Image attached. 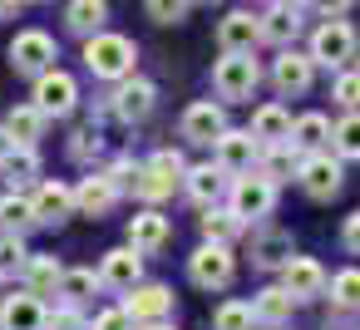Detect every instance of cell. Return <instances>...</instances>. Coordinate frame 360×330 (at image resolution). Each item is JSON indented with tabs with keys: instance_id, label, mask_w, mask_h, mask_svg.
Returning a JSON list of instances; mask_svg holds the SVG:
<instances>
[{
	"instance_id": "1",
	"label": "cell",
	"mask_w": 360,
	"mask_h": 330,
	"mask_svg": "<svg viewBox=\"0 0 360 330\" xmlns=\"http://www.w3.org/2000/svg\"><path fill=\"white\" fill-rule=\"evenodd\" d=\"M134 60H139V50H134V40H124V35L99 30V35L84 40V65H89L94 79H129V74H134Z\"/></svg>"
},
{
	"instance_id": "2",
	"label": "cell",
	"mask_w": 360,
	"mask_h": 330,
	"mask_svg": "<svg viewBox=\"0 0 360 330\" xmlns=\"http://www.w3.org/2000/svg\"><path fill=\"white\" fill-rule=\"evenodd\" d=\"M257 79H262V65L252 60V50H222V60L212 65V89L227 104L252 99L257 94Z\"/></svg>"
},
{
	"instance_id": "3",
	"label": "cell",
	"mask_w": 360,
	"mask_h": 330,
	"mask_svg": "<svg viewBox=\"0 0 360 330\" xmlns=\"http://www.w3.org/2000/svg\"><path fill=\"white\" fill-rule=\"evenodd\" d=\"M188 276H193V286H202V291H222V286H232L237 261H232L227 242H202V246L188 256Z\"/></svg>"
},
{
	"instance_id": "4",
	"label": "cell",
	"mask_w": 360,
	"mask_h": 330,
	"mask_svg": "<svg viewBox=\"0 0 360 330\" xmlns=\"http://www.w3.org/2000/svg\"><path fill=\"white\" fill-rule=\"evenodd\" d=\"M183 173H188L183 153L163 148V153H153V158L139 168V183H134V192H139V197H148V202H158V197H168V192L183 183Z\"/></svg>"
},
{
	"instance_id": "5",
	"label": "cell",
	"mask_w": 360,
	"mask_h": 330,
	"mask_svg": "<svg viewBox=\"0 0 360 330\" xmlns=\"http://www.w3.org/2000/svg\"><path fill=\"white\" fill-rule=\"evenodd\" d=\"M11 70L40 79L45 70H55V40H50L45 30H20V35L11 40Z\"/></svg>"
},
{
	"instance_id": "6",
	"label": "cell",
	"mask_w": 360,
	"mask_h": 330,
	"mask_svg": "<svg viewBox=\"0 0 360 330\" xmlns=\"http://www.w3.org/2000/svg\"><path fill=\"white\" fill-rule=\"evenodd\" d=\"M355 55V30L345 20H326L316 35H311V60L326 65V70H345Z\"/></svg>"
},
{
	"instance_id": "7",
	"label": "cell",
	"mask_w": 360,
	"mask_h": 330,
	"mask_svg": "<svg viewBox=\"0 0 360 330\" xmlns=\"http://www.w3.org/2000/svg\"><path fill=\"white\" fill-rule=\"evenodd\" d=\"M75 104H79V84H75L65 70H45V74L35 79V109H40L45 119H65Z\"/></svg>"
},
{
	"instance_id": "8",
	"label": "cell",
	"mask_w": 360,
	"mask_h": 330,
	"mask_svg": "<svg viewBox=\"0 0 360 330\" xmlns=\"http://www.w3.org/2000/svg\"><path fill=\"white\" fill-rule=\"evenodd\" d=\"M227 197H232V212H237L242 222H257V217H271V207H276V183H266V178H237V183L227 187Z\"/></svg>"
},
{
	"instance_id": "9",
	"label": "cell",
	"mask_w": 360,
	"mask_h": 330,
	"mask_svg": "<svg viewBox=\"0 0 360 330\" xmlns=\"http://www.w3.org/2000/svg\"><path fill=\"white\" fill-rule=\"evenodd\" d=\"M296 178H301V187H306L311 197L326 202V197L340 192V178H345V173H340V163H335L330 153H306V158L296 163Z\"/></svg>"
},
{
	"instance_id": "10",
	"label": "cell",
	"mask_w": 360,
	"mask_h": 330,
	"mask_svg": "<svg viewBox=\"0 0 360 330\" xmlns=\"http://www.w3.org/2000/svg\"><path fill=\"white\" fill-rule=\"evenodd\" d=\"M153 104H158V89L148 84V79H119V89H114V114L124 119V124H143L148 114H153Z\"/></svg>"
},
{
	"instance_id": "11",
	"label": "cell",
	"mask_w": 360,
	"mask_h": 330,
	"mask_svg": "<svg viewBox=\"0 0 360 330\" xmlns=\"http://www.w3.org/2000/svg\"><path fill=\"white\" fill-rule=\"evenodd\" d=\"M139 271H143V251L114 246V251H104V261H99V286L129 291V286H139Z\"/></svg>"
},
{
	"instance_id": "12",
	"label": "cell",
	"mask_w": 360,
	"mask_h": 330,
	"mask_svg": "<svg viewBox=\"0 0 360 330\" xmlns=\"http://www.w3.org/2000/svg\"><path fill=\"white\" fill-rule=\"evenodd\" d=\"M124 310L134 315V325H143V320H163V315L173 310V291L158 286V281H139V286H129Z\"/></svg>"
},
{
	"instance_id": "13",
	"label": "cell",
	"mask_w": 360,
	"mask_h": 330,
	"mask_svg": "<svg viewBox=\"0 0 360 330\" xmlns=\"http://www.w3.org/2000/svg\"><path fill=\"white\" fill-rule=\"evenodd\" d=\"M311 74H316V60L311 55H296V50H281L276 65H271V84L281 94H306L311 89Z\"/></svg>"
},
{
	"instance_id": "14",
	"label": "cell",
	"mask_w": 360,
	"mask_h": 330,
	"mask_svg": "<svg viewBox=\"0 0 360 330\" xmlns=\"http://www.w3.org/2000/svg\"><path fill=\"white\" fill-rule=\"evenodd\" d=\"M222 128H227V114H222V104H212V99H202V104H193V109L183 114V138H188V143H217Z\"/></svg>"
},
{
	"instance_id": "15",
	"label": "cell",
	"mask_w": 360,
	"mask_h": 330,
	"mask_svg": "<svg viewBox=\"0 0 360 330\" xmlns=\"http://www.w3.org/2000/svg\"><path fill=\"white\" fill-rule=\"evenodd\" d=\"M212 148H217V163H222L227 173H252V163H257V153H262V143L252 138V128H247V133L222 128V138H217Z\"/></svg>"
},
{
	"instance_id": "16",
	"label": "cell",
	"mask_w": 360,
	"mask_h": 330,
	"mask_svg": "<svg viewBox=\"0 0 360 330\" xmlns=\"http://www.w3.org/2000/svg\"><path fill=\"white\" fill-rule=\"evenodd\" d=\"M227 178H232V173H227L222 163H202V168H188V173H183V187H188V197H193L198 207H212V202L232 187Z\"/></svg>"
},
{
	"instance_id": "17",
	"label": "cell",
	"mask_w": 360,
	"mask_h": 330,
	"mask_svg": "<svg viewBox=\"0 0 360 330\" xmlns=\"http://www.w3.org/2000/svg\"><path fill=\"white\" fill-rule=\"evenodd\" d=\"M0 330H45V305L35 291L6 296L0 301Z\"/></svg>"
},
{
	"instance_id": "18",
	"label": "cell",
	"mask_w": 360,
	"mask_h": 330,
	"mask_svg": "<svg viewBox=\"0 0 360 330\" xmlns=\"http://www.w3.org/2000/svg\"><path fill=\"white\" fill-rule=\"evenodd\" d=\"M30 202H35L40 227H60L65 217H75V187H65V183H40V192Z\"/></svg>"
},
{
	"instance_id": "19",
	"label": "cell",
	"mask_w": 360,
	"mask_h": 330,
	"mask_svg": "<svg viewBox=\"0 0 360 330\" xmlns=\"http://www.w3.org/2000/svg\"><path fill=\"white\" fill-rule=\"evenodd\" d=\"M281 286H286L296 301H311V296L326 291V271H321V261H311V256H291V261L281 266Z\"/></svg>"
},
{
	"instance_id": "20",
	"label": "cell",
	"mask_w": 360,
	"mask_h": 330,
	"mask_svg": "<svg viewBox=\"0 0 360 330\" xmlns=\"http://www.w3.org/2000/svg\"><path fill=\"white\" fill-rule=\"evenodd\" d=\"M114 202H119V192H114V183H109L104 173L84 178V183L75 187V212H84V217H104Z\"/></svg>"
},
{
	"instance_id": "21",
	"label": "cell",
	"mask_w": 360,
	"mask_h": 330,
	"mask_svg": "<svg viewBox=\"0 0 360 330\" xmlns=\"http://www.w3.org/2000/svg\"><path fill=\"white\" fill-rule=\"evenodd\" d=\"M291 310H296V296L286 286H266L252 296V320H262V325H286Z\"/></svg>"
},
{
	"instance_id": "22",
	"label": "cell",
	"mask_w": 360,
	"mask_h": 330,
	"mask_svg": "<svg viewBox=\"0 0 360 330\" xmlns=\"http://www.w3.org/2000/svg\"><path fill=\"white\" fill-rule=\"evenodd\" d=\"M262 40V30H257V15L252 11H232L222 25H217V45L222 50H252Z\"/></svg>"
},
{
	"instance_id": "23",
	"label": "cell",
	"mask_w": 360,
	"mask_h": 330,
	"mask_svg": "<svg viewBox=\"0 0 360 330\" xmlns=\"http://www.w3.org/2000/svg\"><path fill=\"white\" fill-rule=\"evenodd\" d=\"M252 138H257V143H286V138H291V114H286L281 104H262V109L252 114Z\"/></svg>"
},
{
	"instance_id": "24",
	"label": "cell",
	"mask_w": 360,
	"mask_h": 330,
	"mask_svg": "<svg viewBox=\"0 0 360 330\" xmlns=\"http://www.w3.org/2000/svg\"><path fill=\"white\" fill-rule=\"evenodd\" d=\"M163 242H168V217L163 212H139L129 222V246L134 251H158Z\"/></svg>"
},
{
	"instance_id": "25",
	"label": "cell",
	"mask_w": 360,
	"mask_h": 330,
	"mask_svg": "<svg viewBox=\"0 0 360 330\" xmlns=\"http://www.w3.org/2000/svg\"><path fill=\"white\" fill-rule=\"evenodd\" d=\"M291 256H296V251H291V232H262V237L252 242V261L266 266V271H281Z\"/></svg>"
},
{
	"instance_id": "26",
	"label": "cell",
	"mask_w": 360,
	"mask_h": 330,
	"mask_svg": "<svg viewBox=\"0 0 360 330\" xmlns=\"http://www.w3.org/2000/svg\"><path fill=\"white\" fill-rule=\"evenodd\" d=\"M104 20H109V6L104 0H70V11H65V25L75 30V35H99L104 30Z\"/></svg>"
},
{
	"instance_id": "27",
	"label": "cell",
	"mask_w": 360,
	"mask_h": 330,
	"mask_svg": "<svg viewBox=\"0 0 360 330\" xmlns=\"http://www.w3.org/2000/svg\"><path fill=\"white\" fill-rule=\"evenodd\" d=\"M257 30H262V40H271V45H291L296 30H301V15H296L291 6H276V11H266V15H257Z\"/></svg>"
},
{
	"instance_id": "28",
	"label": "cell",
	"mask_w": 360,
	"mask_h": 330,
	"mask_svg": "<svg viewBox=\"0 0 360 330\" xmlns=\"http://www.w3.org/2000/svg\"><path fill=\"white\" fill-rule=\"evenodd\" d=\"M257 163H262V178H266V183H286L291 168H296V143H291V138H286V143H262Z\"/></svg>"
},
{
	"instance_id": "29",
	"label": "cell",
	"mask_w": 360,
	"mask_h": 330,
	"mask_svg": "<svg viewBox=\"0 0 360 330\" xmlns=\"http://www.w3.org/2000/svg\"><path fill=\"white\" fill-rule=\"evenodd\" d=\"M60 276H65V266H60L55 256H30V261H25V291H35V296L60 291Z\"/></svg>"
},
{
	"instance_id": "30",
	"label": "cell",
	"mask_w": 360,
	"mask_h": 330,
	"mask_svg": "<svg viewBox=\"0 0 360 330\" xmlns=\"http://www.w3.org/2000/svg\"><path fill=\"white\" fill-rule=\"evenodd\" d=\"M6 128H11V138H15V143H25V148H35V138L45 133V114H40L35 104H20V109H11V119H6Z\"/></svg>"
},
{
	"instance_id": "31",
	"label": "cell",
	"mask_w": 360,
	"mask_h": 330,
	"mask_svg": "<svg viewBox=\"0 0 360 330\" xmlns=\"http://www.w3.org/2000/svg\"><path fill=\"white\" fill-rule=\"evenodd\" d=\"M198 227H202V237L207 242H227V237H237V227H242V217L232 212V207H202V217H198Z\"/></svg>"
},
{
	"instance_id": "32",
	"label": "cell",
	"mask_w": 360,
	"mask_h": 330,
	"mask_svg": "<svg viewBox=\"0 0 360 330\" xmlns=\"http://www.w3.org/2000/svg\"><path fill=\"white\" fill-rule=\"evenodd\" d=\"M94 291H99V271H89V266H75V271H65V276H60V291H55V296H65L70 305H84Z\"/></svg>"
},
{
	"instance_id": "33",
	"label": "cell",
	"mask_w": 360,
	"mask_h": 330,
	"mask_svg": "<svg viewBox=\"0 0 360 330\" xmlns=\"http://www.w3.org/2000/svg\"><path fill=\"white\" fill-rule=\"evenodd\" d=\"M0 168H6V178H11L15 187L40 178V158H35V148H25V143H15V148L6 153V163H0Z\"/></svg>"
},
{
	"instance_id": "34",
	"label": "cell",
	"mask_w": 360,
	"mask_h": 330,
	"mask_svg": "<svg viewBox=\"0 0 360 330\" xmlns=\"http://www.w3.org/2000/svg\"><path fill=\"white\" fill-rule=\"evenodd\" d=\"M0 222H6V232H30V227H40L35 222V202L30 197H0Z\"/></svg>"
},
{
	"instance_id": "35",
	"label": "cell",
	"mask_w": 360,
	"mask_h": 330,
	"mask_svg": "<svg viewBox=\"0 0 360 330\" xmlns=\"http://www.w3.org/2000/svg\"><path fill=\"white\" fill-rule=\"evenodd\" d=\"M326 138H330L326 114H306V119H296V124H291V143H296V148H311V153H316Z\"/></svg>"
},
{
	"instance_id": "36",
	"label": "cell",
	"mask_w": 360,
	"mask_h": 330,
	"mask_svg": "<svg viewBox=\"0 0 360 330\" xmlns=\"http://www.w3.org/2000/svg\"><path fill=\"white\" fill-rule=\"evenodd\" d=\"M330 301H335L340 310H355V305H360V271H355V266H345V271L330 276Z\"/></svg>"
},
{
	"instance_id": "37",
	"label": "cell",
	"mask_w": 360,
	"mask_h": 330,
	"mask_svg": "<svg viewBox=\"0 0 360 330\" xmlns=\"http://www.w3.org/2000/svg\"><path fill=\"white\" fill-rule=\"evenodd\" d=\"M330 143L340 158H360V114H345L335 128H330Z\"/></svg>"
},
{
	"instance_id": "38",
	"label": "cell",
	"mask_w": 360,
	"mask_h": 330,
	"mask_svg": "<svg viewBox=\"0 0 360 330\" xmlns=\"http://www.w3.org/2000/svg\"><path fill=\"white\" fill-rule=\"evenodd\" d=\"M25 261H30V251H25L20 232H6V237H0V276H11V271H25Z\"/></svg>"
},
{
	"instance_id": "39",
	"label": "cell",
	"mask_w": 360,
	"mask_h": 330,
	"mask_svg": "<svg viewBox=\"0 0 360 330\" xmlns=\"http://www.w3.org/2000/svg\"><path fill=\"white\" fill-rule=\"evenodd\" d=\"M212 325L217 330H252V305L247 301H227V305H217Z\"/></svg>"
},
{
	"instance_id": "40",
	"label": "cell",
	"mask_w": 360,
	"mask_h": 330,
	"mask_svg": "<svg viewBox=\"0 0 360 330\" xmlns=\"http://www.w3.org/2000/svg\"><path fill=\"white\" fill-rule=\"evenodd\" d=\"M188 6H193V0H148V15H153L158 25H178V20L188 15Z\"/></svg>"
},
{
	"instance_id": "41",
	"label": "cell",
	"mask_w": 360,
	"mask_h": 330,
	"mask_svg": "<svg viewBox=\"0 0 360 330\" xmlns=\"http://www.w3.org/2000/svg\"><path fill=\"white\" fill-rule=\"evenodd\" d=\"M45 325H50V330H89L84 315H79V305H70V301H65L60 310H45Z\"/></svg>"
},
{
	"instance_id": "42",
	"label": "cell",
	"mask_w": 360,
	"mask_h": 330,
	"mask_svg": "<svg viewBox=\"0 0 360 330\" xmlns=\"http://www.w3.org/2000/svg\"><path fill=\"white\" fill-rule=\"evenodd\" d=\"M330 99H335V104H345V109H355V104H360V74H335Z\"/></svg>"
},
{
	"instance_id": "43",
	"label": "cell",
	"mask_w": 360,
	"mask_h": 330,
	"mask_svg": "<svg viewBox=\"0 0 360 330\" xmlns=\"http://www.w3.org/2000/svg\"><path fill=\"white\" fill-rule=\"evenodd\" d=\"M104 178L114 183V192H134V183H139V163H114Z\"/></svg>"
},
{
	"instance_id": "44",
	"label": "cell",
	"mask_w": 360,
	"mask_h": 330,
	"mask_svg": "<svg viewBox=\"0 0 360 330\" xmlns=\"http://www.w3.org/2000/svg\"><path fill=\"white\" fill-rule=\"evenodd\" d=\"M89 330H134V315H129L124 305H119V310H99Z\"/></svg>"
},
{
	"instance_id": "45",
	"label": "cell",
	"mask_w": 360,
	"mask_h": 330,
	"mask_svg": "<svg viewBox=\"0 0 360 330\" xmlns=\"http://www.w3.org/2000/svg\"><path fill=\"white\" fill-rule=\"evenodd\" d=\"M75 158H89V153H99V133L94 128H84V133H75V148H70Z\"/></svg>"
},
{
	"instance_id": "46",
	"label": "cell",
	"mask_w": 360,
	"mask_h": 330,
	"mask_svg": "<svg viewBox=\"0 0 360 330\" xmlns=\"http://www.w3.org/2000/svg\"><path fill=\"white\" fill-rule=\"evenodd\" d=\"M340 242H345V246L360 256V212H350V217H345V227H340Z\"/></svg>"
},
{
	"instance_id": "47",
	"label": "cell",
	"mask_w": 360,
	"mask_h": 330,
	"mask_svg": "<svg viewBox=\"0 0 360 330\" xmlns=\"http://www.w3.org/2000/svg\"><path fill=\"white\" fill-rule=\"evenodd\" d=\"M316 6H321V15H326V20H340V15L350 11V0H316Z\"/></svg>"
},
{
	"instance_id": "48",
	"label": "cell",
	"mask_w": 360,
	"mask_h": 330,
	"mask_svg": "<svg viewBox=\"0 0 360 330\" xmlns=\"http://www.w3.org/2000/svg\"><path fill=\"white\" fill-rule=\"evenodd\" d=\"M11 148H15V138H11V128H6V124H0V163H6V153H11Z\"/></svg>"
},
{
	"instance_id": "49",
	"label": "cell",
	"mask_w": 360,
	"mask_h": 330,
	"mask_svg": "<svg viewBox=\"0 0 360 330\" xmlns=\"http://www.w3.org/2000/svg\"><path fill=\"white\" fill-rule=\"evenodd\" d=\"M20 6H25V0H0V15H15Z\"/></svg>"
},
{
	"instance_id": "50",
	"label": "cell",
	"mask_w": 360,
	"mask_h": 330,
	"mask_svg": "<svg viewBox=\"0 0 360 330\" xmlns=\"http://www.w3.org/2000/svg\"><path fill=\"white\" fill-rule=\"evenodd\" d=\"M139 330H173V325H168V320H143Z\"/></svg>"
},
{
	"instance_id": "51",
	"label": "cell",
	"mask_w": 360,
	"mask_h": 330,
	"mask_svg": "<svg viewBox=\"0 0 360 330\" xmlns=\"http://www.w3.org/2000/svg\"><path fill=\"white\" fill-rule=\"evenodd\" d=\"M301 6H316V0H291V11H301Z\"/></svg>"
},
{
	"instance_id": "52",
	"label": "cell",
	"mask_w": 360,
	"mask_h": 330,
	"mask_svg": "<svg viewBox=\"0 0 360 330\" xmlns=\"http://www.w3.org/2000/svg\"><path fill=\"white\" fill-rule=\"evenodd\" d=\"M202 6H217V0H202Z\"/></svg>"
},
{
	"instance_id": "53",
	"label": "cell",
	"mask_w": 360,
	"mask_h": 330,
	"mask_svg": "<svg viewBox=\"0 0 360 330\" xmlns=\"http://www.w3.org/2000/svg\"><path fill=\"white\" fill-rule=\"evenodd\" d=\"M266 330H281V325H266Z\"/></svg>"
}]
</instances>
